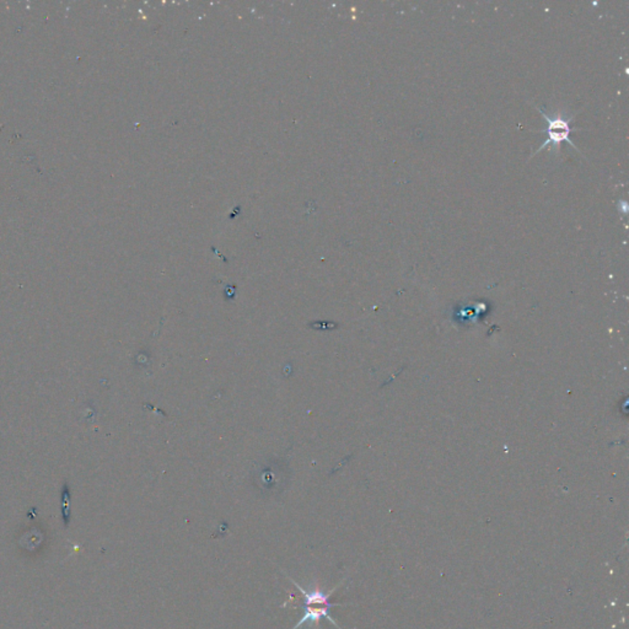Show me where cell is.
I'll use <instances>...</instances> for the list:
<instances>
[{
  "instance_id": "obj_1",
  "label": "cell",
  "mask_w": 629,
  "mask_h": 629,
  "mask_svg": "<svg viewBox=\"0 0 629 629\" xmlns=\"http://www.w3.org/2000/svg\"><path fill=\"white\" fill-rule=\"evenodd\" d=\"M291 581L296 586V589L299 590L300 593L304 595L305 605V615L293 629H299L300 625H304L306 622H313L317 627L321 618H326V620L332 622L336 627H338V625L336 623L335 620L332 618L330 613L331 608H335V606H341V603H332L330 601L331 595L335 593L336 589L332 590L331 593H323L318 588V585H316L315 589L306 591L296 581L293 580V579H291Z\"/></svg>"
},
{
  "instance_id": "obj_2",
  "label": "cell",
  "mask_w": 629,
  "mask_h": 629,
  "mask_svg": "<svg viewBox=\"0 0 629 629\" xmlns=\"http://www.w3.org/2000/svg\"><path fill=\"white\" fill-rule=\"evenodd\" d=\"M536 109L537 111L541 112V115L545 117V122H547V128H545L547 139H545V143L536 150V153L533 155L538 154V153H541L542 150L547 149V146H550L553 150H558V146H560L563 141H567V143H569L574 149L580 151V150L578 149L577 146L573 143L572 139H570L572 133L577 131L575 128L572 127V117L564 116L563 114H557L555 116H548L545 115V111H542L541 109H538V107H536Z\"/></svg>"
}]
</instances>
